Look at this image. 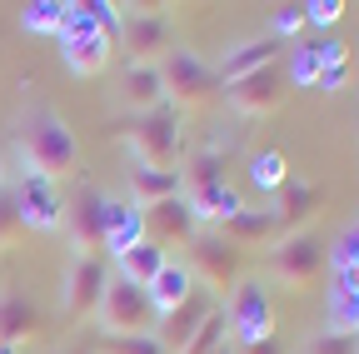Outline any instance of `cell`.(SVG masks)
Listing matches in <instances>:
<instances>
[{
    "instance_id": "obj_1",
    "label": "cell",
    "mask_w": 359,
    "mask_h": 354,
    "mask_svg": "<svg viewBox=\"0 0 359 354\" xmlns=\"http://www.w3.org/2000/svg\"><path fill=\"white\" fill-rule=\"evenodd\" d=\"M15 165L20 175H35V180H50V185L80 175V140L60 110L30 105L15 120Z\"/></svg>"
},
{
    "instance_id": "obj_2",
    "label": "cell",
    "mask_w": 359,
    "mask_h": 354,
    "mask_svg": "<svg viewBox=\"0 0 359 354\" xmlns=\"http://www.w3.org/2000/svg\"><path fill=\"white\" fill-rule=\"evenodd\" d=\"M130 165H150V170H175L185 155V115L175 105H160L150 115H135L125 130Z\"/></svg>"
},
{
    "instance_id": "obj_3",
    "label": "cell",
    "mask_w": 359,
    "mask_h": 354,
    "mask_svg": "<svg viewBox=\"0 0 359 354\" xmlns=\"http://www.w3.org/2000/svg\"><path fill=\"white\" fill-rule=\"evenodd\" d=\"M224 309V329H230V344L245 349V344H259V339H275L280 334V315H275V294H269L264 280H240L230 290V299L219 304Z\"/></svg>"
},
{
    "instance_id": "obj_4",
    "label": "cell",
    "mask_w": 359,
    "mask_h": 354,
    "mask_svg": "<svg viewBox=\"0 0 359 354\" xmlns=\"http://www.w3.org/2000/svg\"><path fill=\"white\" fill-rule=\"evenodd\" d=\"M160 75H165V100L185 115V110H205L219 95V75L210 60H200L190 46H170L160 55Z\"/></svg>"
},
{
    "instance_id": "obj_5",
    "label": "cell",
    "mask_w": 359,
    "mask_h": 354,
    "mask_svg": "<svg viewBox=\"0 0 359 354\" xmlns=\"http://www.w3.org/2000/svg\"><path fill=\"white\" fill-rule=\"evenodd\" d=\"M65 240H70V254H100L105 250V190H95L75 175L70 180V195H65Z\"/></svg>"
},
{
    "instance_id": "obj_6",
    "label": "cell",
    "mask_w": 359,
    "mask_h": 354,
    "mask_svg": "<svg viewBox=\"0 0 359 354\" xmlns=\"http://www.w3.org/2000/svg\"><path fill=\"white\" fill-rule=\"evenodd\" d=\"M185 264H190L195 285H210V290H235L245 280V254L224 240L219 230H200L185 245Z\"/></svg>"
},
{
    "instance_id": "obj_7",
    "label": "cell",
    "mask_w": 359,
    "mask_h": 354,
    "mask_svg": "<svg viewBox=\"0 0 359 354\" xmlns=\"http://www.w3.org/2000/svg\"><path fill=\"white\" fill-rule=\"evenodd\" d=\"M325 275V240L314 230H294V235H280L269 245V280H280L290 290H304Z\"/></svg>"
},
{
    "instance_id": "obj_8",
    "label": "cell",
    "mask_w": 359,
    "mask_h": 354,
    "mask_svg": "<svg viewBox=\"0 0 359 354\" xmlns=\"http://www.w3.org/2000/svg\"><path fill=\"white\" fill-rule=\"evenodd\" d=\"M105 280H110V270H105L100 254H70L65 275H60V315L70 325L95 320L100 294H105Z\"/></svg>"
},
{
    "instance_id": "obj_9",
    "label": "cell",
    "mask_w": 359,
    "mask_h": 354,
    "mask_svg": "<svg viewBox=\"0 0 359 354\" xmlns=\"http://www.w3.org/2000/svg\"><path fill=\"white\" fill-rule=\"evenodd\" d=\"M95 325H100V339H110V334H145L155 325L145 290H135V285L110 275L105 294H100V309H95Z\"/></svg>"
},
{
    "instance_id": "obj_10",
    "label": "cell",
    "mask_w": 359,
    "mask_h": 354,
    "mask_svg": "<svg viewBox=\"0 0 359 354\" xmlns=\"http://www.w3.org/2000/svg\"><path fill=\"white\" fill-rule=\"evenodd\" d=\"M290 95V80L280 65H269V70H255L235 85H224V105H230L240 120H264V115H275Z\"/></svg>"
},
{
    "instance_id": "obj_11",
    "label": "cell",
    "mask_w": 359,
    "mask_h": 354,
    "mask_svg": "<svg viewBox=\"0 0 359 354\" xmlns=\"http://www.w3.org/2000/svg\"><path fill=\"white\" fill-rule=\"evenodd\" d=\"M11 190H15L20 225H25V230H35V235H60V225H65V195H60V185L35 180V175H20Z\"/></svg>"
},
{
    "instance_id": "obj_12",
    "label": "cell",
    "mask_w": 359,
    "mask_h": 354,
    "mask_svg": "<svg viewBox=\"0 0 359 354\" xmlns=\"http://www.w3.org/2000/svg\"><path fill=\"white\" fill-rule=\"evenodd\" d=\"M269 65H280V40L275 35H245L235 40V46H224L219 60H215V75H219V90L224 85H235L255 70H269Z\"/></svg>"
},
{
    "instance_id": "obj_13",
    "label": "cell",
    "mask_w": 359,
    "mask_h": 354,
    "mask_svg": "<svg viewBox=\"0 0 359 354\" xmlns=\"http://www.w3.org/2000/svg\"><path fill=\"white\" fill-rule=\"evenodd\" d=\"M200 235V219H195V210L185 205V195H170V200H160V205H145V240H155V245H190Z\"/></svg>"
},
{
    "instance_id": "obj_14",
    "label": "cell",
    "mask_w": 359,
    "mask_h": 354,
    "mask_svg": "<svg viewBox=\"0 0 359 354\" xmlns=\"http://www.w3.org/2000/svg\"><path fill=\"white\" fill-rule=\"evenodd\" d=\"M110 60H115V40H105L100 30L60 35V65H65L75 80H95L100 70H110Z\"/></svg>"
},
{
    "instance_id": "obj_15",
    "label": "cell",
    "mask_w": 359,
    "mask_h": 354,
    "mask_svg": "<svg viewBox=\"0 0 359 354\" xmlns=\"http://www.w3.org/2000/svg\"><path fill=\"white\" fill-rule=\"evenodd\" d=\"M125 11V6H120ZM120 50H130V60H160L170 50V20L160 11H125V30H120Z\"/></svg>"
},
{
    "instance_id": "obj_16",
    "label": "cell",
    "mask_w": 359,
    "mask_h": 354,
    "mask_svg": "<svg viewBox=\"0 0 359 354\" xmlns=\"http://www.w3.org/2000/svg\"><path fill=\"white\" fill-rule=\"evenodd\" d=\"M120 105L130 115H150L165 100V75H160V60H125V75H120Z\"/></svg>"
},
{
    "instance_id": "obj_17",
    "label": "cell",
    "mask_w": 359,
    "mask_h": 354,
    "mask_svg": "<svg viewBox=\"0 0 359 354\" xmlns=\"http://www.w3.org/2000/svg\"><path fill=\"white\" fill-rule=\"evenodd\" d=\"M224 165H230V140H210V145H195V150H185L180 155V165H175V175H180V195H195V190H205V185H219L224 180Z\"/></svg>"
},
{
    "instance_id": "obj_18",
    "label": "cell",
    "mask_w": 359,
    "mask_h": 354,
    "mask_svg": "<svg viewBox=\"0 0 359 354\" xmlns=\"http://www.w3.org/2000/svg\"><path fill=\"white\" fill-rule=\"evenodd\" d=\"M145 240V210L130 195H105V254H125Z\"/></svg>"
},
{
    "instance_id": "obj_19",
    "label": "cell",
    "mask_w": 359,
    "mask_h": 354,
    "mask_svg": "<svg viewBox=\"0 0 359 354\" xmlns=\"http://www.w3.org/2000/svg\"><path fill=\"white\" fill-rule=\"evenodd\" d=\"M219 235L245 254V250H255V245H275V240L285 235V219H280L275 205H264V210H250V205H245L230 225H219Z\"/></svg>"
},
{
    "instance_id": "obj_20",
    "label": "cell",
    "mask_w": 359,
    "mask_h": 354,
    "mask_svg": "<svg viewBox=\"0 0 359 354\" xmlns=\"http://www.w3.org/2000/svg\"><path fill=\"white\" fill-rule=\"evenodd\" d=\"M40 334V309L30 294H20L15 285H0V344H20Z\"/></svg>"
},
{
    "instance_id": "obj_21",
    "label": "cell",
    "mask_w": 359,
    "mask_h": 354,
    "mask_svg": "<svg viewBox=\"0 0 359 354\" xmlns=\"http://www.w3.org/2000/svg\"><path fill=\"white\" fill-rule=\"evenodd\" d=\"M210 309H215V299H210L205 290H195L185 304L175 309V315H165V320L155 325V339L165 344V354H180V349H185V344H190V334L205 325V315H210Z\"/></svg>"
},
{
    "instance_id": "obj_22",
    "label": "cell",
    "mask_w": 359,
    "mask_h": 354,
    "mask_svg": "<svg viewBox=\"0 0 359 354\" xmlns=\"http://www.w3.org/2000/svg\"><path fill=\"white\" fill-rule=\"evenodd\" d=\"M195 294V275H190V264L185 259H170L165 270L155 275V285L145 290V299H150V315H155V325L165 320V315H175L180 304H185Z\"/></svg>"
},
{
    "instance_id": "obj_23",
    "label": "cell",
    "mask_w": 359,
    "mask_h": 354,
    "mask_svg": "<svg viewBox=\"0 0 359 354\" xmlns=\"http://www.w3.org/2000/svg\"><path fill=\"white\" fill-rule=\"evenodd\" d=\"M185 205L195 210L200 230H219V225H230V219L245 210V195H240L230 180H219V185H205V190L185 195Z\"/></svg>"
},
{
    "instance_id": "obj_24",
    "label": "cell",
    "mask_w": 359,
    "mask_h": 354,
    "mask_svg": "<svg viewBox=\"0 0 359 354\" xmlns=\"http://www.w3.org/2000/svg\"><path fill=\"white\" fill-rule=\"evenodd\" d=\"M165 264H170V250L155 245V240H140L135 250H125V254L115 259V280H125V285H135V290H150Z\"/></svg>"
},
{
    "instance_id": "obj_25",
    "label": "cell",
    "mask_w": 359,
    "mask_h": 354,
    "mask_svg": "<svg viewBox=\"0 0 359 354\" xmlns=\"http://www.w3.org/2000/svg\"><path fill=\"white\" fill-rule=\"evenodd\" d=\"M275 210H280V219H285V235L304 230V219L320 210V185H314V180H290V185L275 195Z\"/></svg>"
},
{
    "instance_id": "obj_26",
    "label": "cell",
    "mask_w": 359,
    "mask_h": 354,
    "mask_svg": "<svg viewBox=\"0 0 359 354\" xmlns=\"http://www.w3.org/2000/svg\"><path fill=\"white\" fill-rule=\"evenodd\" d=\"M170 195H180V175L175 170H150V165H130V200L135 205H160V200H170Z\"/></svg>"
},
{
    "instance_id": "obj_27",
    "label": "cell",
    "mask_w": 359,
    "mask_h": 354,
    "mask_svg": "<svg viewBox=\"0 0 359 354\" xmlns=\"http://www.w3.org/2000/svg\"><path fill=\"white\" fill-rule=\"evenodd\" d=\"M250 185L264 190V195H280L290 185V160L285 150H255L250 155Z\"/></svg>"
},
{
    "instance_id": "obj_28",
    "label": "cell",
    "mask_w": 359,
    "mask_h": 354,
    "mask_svg": "<svg viewBox=\"0 0 359 354\" xmlns=\"http://www.w3.org/2000/svg\"><path fill=\"white\" fill-rule=\"evenodd\" d=\"M60 25H65V0H30L20 11V30L25 35H55L60 40Z\"/></svg>"
},
{
    "instance_id": "obj_29",
    "label": "cell",
    "mask_w": 359,
    "mask_h": 354,
    "mask_svg": "<svg viewBox=\"0 0 359 354\" xmlns=\"http://www.w3.org/2000/svg\"><path fill=\"white\" fill-rule=\"evenodd\" d=\"M325 329H334V334H359V290H330Z\"/></svg>"
},
{
    "instance_id": "obj_30",
    "label": "cell",
    "mask_w": 359,
    "mask_h": 354,
    "mask_svg": "<svg viewBox=\"0 0 359 354\" xmlns=\"http://www.w3.org/2000/svg\"><path fill=\"white\" fill-rule=\"evenodd\" d=\"M224 344H230V329H224V309L215 304L210 315H205V325L190 334V344L180 349V354H219Z\"/></svg>"
},
{
    "instance_id": "obj_31",
    "label": "cell",
    "mask_w": 359,
    "mask_h": 354,
    "mask_svg": "<svg viewBox=\"0 0 359 354\" xmlns=\"http://www.w3.org/2000/svg\"><path fill=\"white\" fill-rule=\"evenodd\" d=\"M359 264V219L344 225L330 245H325V275H339V270H354Z\"/></svg>"
},
{
    "instance_id": "obj_32",
    "label": "cell",
    "mask_w": 359,
    "mask_h": 354,
    "mask_svg": "<svg viewBox=\"0 0 359 354\" xmlns=\"http://www.w3.org/2000/svg\"><path fill=\"white\" fill-rule=\"evenodd\" d=\"M285 80L290 85H299V90H314L320 85V55H314V46H299L290 50V60H285Z\"/></svg>"
},
{
    "instance_id": "obj_33",
    "label": "cell",
    "mask_w": 359,
    "mask_h": 354,
    "mask_svg": "<svg viewBox=\"0 0 359 354\" xmlns=\"http://www.w3.org/2000/svg\"><path fill=\"white\" fill-rule=\"evenodd\" d=\"M299 354H359V334H334V329H314Z\"/></svg>"
},
{
    "instance_id": "obj_34",
    "label": "cell",
    "mask_w": 359,
    "mask_h": 354,
    "mask_svg": "<svg viewBox=\"0 0 359 354\" xmlns=\"http://www.w3.org/2000/svg\"><path fill=\"white\" fill-rule=\"evenodd\" d=\"M100 354H165V344L155 339V329H145V334H110V339H100Z\"/></svg>"
},
{
    "instance_id": "obj_35",
    "label": "cell",
    "mask_w": 359,
    "mask_h": 354,
    "mask_svg": "<svg viewBox=\"0 0 359 354\" xmlns=\"http://www.w3.org/2000/svg\"><path fill=\"white\" fill-rule=\"evenodd\" d=\"M20 235H25V225H20V205H15V190L6 185V190H0V250H11Z\"/></svg>"
},
{
    "instance_id": "obj_36",
    "label": "cell",
    "mask_w": 359,
    "mask_h": 354,
    "mask_svg": "<svg viewBox=\"0 0 359 354\" xmlns=\"http://www.w3.org/2000/svg\"><path fill=\"white\" fill-rule=\"evenodd\" d=\"M339 20H344V0H304V25L334 30Z\"/></svg>"
},
{
    "instance_id": "obj_37",
    "label": "cell",
    "mask_w": 359,
    "mask_h": 354,
    "mask_svg": "<svg viewBox=\"0 0 359 354\" xmlns=\"http://www.w3.org/2000/svg\"><path fill=\"white\" fill-rule=\"evenodd\" d=\"M304 30V6H275V15H269V35L275 40H290Z\"/></svg>"
},
{
    "instance_id": "obj_38",
    "label": "cell",
    "mask_w": 359,
    "mask_h": 354,
    "mask_svg": "<svg viewBox=\"0 0 359 354\" xmlns=\"http://www.w3.org/2000/svg\"><path fill=\"white\" fill-rule=\"evenodd\" d=\"M314 55H320V70H334V65H349V46L334 35H325L320 46H314Z\"/></svg>"
},
{
    "instance_id": "obj_39",
    "label": "cell",
    "mask_w": 359,
    "mask_h": 354,
    "mask_svg": "<svg viewBox=\"0 0 359 354\" xmlns=\"http://www.w3.org/2000/svg\"><path fill=\"white\" fill-rule=\"evenodd\" d=\"M344 85H349V65H334V70H320V85H314V90L334 95V90H344Z\"/></svg>"
},
{
    "instance_id": "obj_40",
    "label": "cell",
    "mask_w": 359,
    "mask_h": 354,
    "mask_svg": "<svg viewBox=\"0 0 359 354\" xmlns=\"http://www.w3.org/2000/svg\"><path fill=\"white\" fill-rule=\"evenodd\" d=\"M235 349V344H230ZM235 354H285V344H280V334L275 339H259V344H245V349H235Z\"/></svg>"
},
{
    "instance_id": "obj_41",
    "label": "cell",
    "mask_w": 359,
    "mask_h": 354,
    "mask_svg": "<svg viewBox=\"0 0 359 354\" xmlns=\"http://www.w3.org/2000/svg\"><path fill=\"white\" fill-rule=\"evenodd\" d=\"M11 185V170H6V155H0V190Z\"/></svg>"
},
{
    "instance_id": "obj_42",
    "label": "cell",
    "mask_w": 359,
    "mask_h": 354,
    "mask_svg": "<svg viewBox=\"0 0 359 354\" xmlns=\"http://www.w3.org/2000/svg\"><path fill=\"white\" fill-rule=\"evenodd\" d=\"M0 354H25V349L20 344H0Z\"/></svg>"
},
{
    "instance_id": "obj_43",
    "label": "cell",
    "mask_w": 359,
    "mask_h": 354,
    "mask_svg": "<svg viewBox=\"0 0 359 354\" xmlns=\"http://www.w3.org/2000/svg\"><path fill=\"white\" fill-rule=\"evenodd\" d=\"M219 354H235V349H230V344H224V349H219Z\"/></svg>"
},
{
    "instance_id": "obj_44",
    "label": "cell",
    "mask_w": 359,
    "mask_h": 354,
    "mask_svg": "<svg viewBox=\"0 0 359 354\" xmlns=\"http://www.w3.org/2000/svg\"><path fill=\"white\" fill-rule=\"evenodd\" d=\"M75 354H90V349H75Z\"/></svg>"
}]
</instances>
